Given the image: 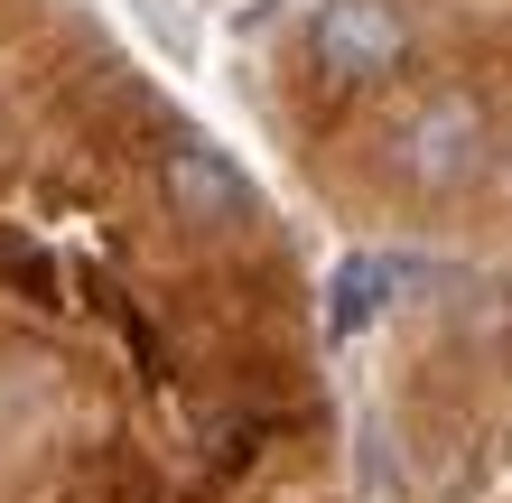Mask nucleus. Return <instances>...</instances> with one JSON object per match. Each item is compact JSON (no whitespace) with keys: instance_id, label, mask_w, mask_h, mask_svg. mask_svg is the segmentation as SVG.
<instances>
[{"instance_id":"20e7f679","label":"nucleus","mask_w":512,"mask_h":503,"mask_svg":"<svg viewBox=\"0 0 512 503\" xmlns=\"http://www.w3.org/2000/svg\"><path fill=\"white\" fill-rule=\"evenodd\" d=\"M373 280H382V261H373V252H354L345 271H336V336H354V327L373 317V299H382Z\"/></svg>"},{"instance_id":"f03ea898","label":"nucleus","mask_w":512,"mask_h":503,"mask_svg":"<svg viewBox=\"0 0 512 503\" xmlns=\"http://www.w3.org/2000/svg\"><path fill=\"white\" fill-rule=\"evenodd\" d=\"M159 196H168V215L196 224V233H224V224L252 215V177L233 168L215 140H196V131H177L159 150Z\"/></svg>"},{"instance_id":"7ed1b4c3","label":"nucleus","mask_w":512,"mask_h":503,"mask_svg":"<svg viewBox=\"0 0 512 503\" xmlns=\"http://www.w3.org/2000/svg\"><path fill=\"white\" fill-rule=\"evenodd\" d=\"M308 38H317V66L336 84H382L410 56V19L391 10V0H326Z\"/></svg>"},{"instance_id":"f257e3e1","label":"nucleus","mask_w":512,"mask_h":503,"mask_svg":"<svg viewBox=\"0 0 512 503\" xmlns=\"http://www.w3.org/2000/svg\"><path fill=\"white\" fill-rule=\"evenodd\" d=\"M391 168L410 177V187L429 196H457L475 168H485V103L475 94H429L401 122V140H391Z\"/></svg>"}]
</instances>
